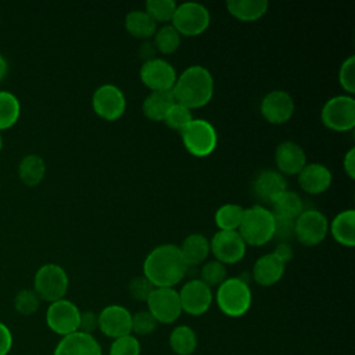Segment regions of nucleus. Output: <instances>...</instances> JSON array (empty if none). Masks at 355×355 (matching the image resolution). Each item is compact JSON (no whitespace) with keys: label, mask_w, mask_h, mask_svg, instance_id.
Instances as JSON below:
<instances>
[{"label":"nucleus","mask_w":355,"mask_h":355,"mask_svg":"<svg viewBox=\"0 0 355 355\" xmlns=\"http://www.w3.org/2000/svg\"><path fill=\"white\" fill-rule=\"evenodd\" d=\"M184 263L179 247L175 244H161L153 248L143 262V276L154 287H173L186 275Z\"/></svg>","instance_id":"obj_1"},{"label":"nucleus","mask_w":355,"mask_h":355,"mask_svg":"<svg viewBox=\"0 0 355 355\" xmlns=\"http://www.w3.org/2000/svg\"><path fill=\"white\" fill-rule=\"evenodd\" d=\"M172 96L176 103L191 108H198L209 103L214 96V78L202 65L186 68L172 87Z\"/></svg>","instance_id":"obj_2"},{"label":"nucleus","mask_w":355,"mask_h":355,"mask_svg":"<svg viewBox=\"0 0 355 355\" xmlns=\"http://www.w3.org/2000/svg\"><path fill=\"white\" fill-rule=\"evenodd\" d=\"M237 232L245 244L263 245L275 236V216L270 209L261 204L251 205L244 209Z\"/></svg>","instance_id":"obj_3"},{"label":"nucleus","mask_w":355,"mask_h":355,"mask_svg":"<svg viewBox=\"0 0 355 355\" xmlns=\"http://www.w3.org/2000/svg\"><path fill=\"white\" fill-rule=\"evenodd\" d=\"M216 305L222 313L230 318L245 315L252 302L248 282L241 277H226L216 290Z\"/></svg>","instance_id":"obj_4"},{"label":"nucleus","mask_w":355,"mask_h":355,"mask_svg":"<svg viewBox=\"0 0 355 355\" xmlns=\"http://www.w3.org/2000/svg\"><path fill=\"white\" fill-rule=\"evenodd\" d=\"M69 279L62 266L57 263L42 265L33 277V290L40 300L54 302L62 300L68 291Z\"/></svg>","instance_id":"obj_5"},{"label":"nucleus","mask_w":355,"mask_h":355,"mask_svg":"<svg viewBox=\"0 0 355 355\" xmlns=\"http://www.w3.org/2000/svg\"><path fill=\"white\" fill-rule=\"evenodd\" d=\"M184 148L194 157L209 155L218 143V135L214 125L207 119H191V122L180 130Z\"/></svg>","instance_id":"obj_6"},{"label":"nucleus","mask_w":355,"mask_h":355,"mask_svg":"<svg viewBox=\"0 0 355 355\" xmlns=\"http://www.w3.org/2000/svg\"><path fill=\"white\" fill-rule=\"evenodd\" d=\"M208 8L197 1H186L176 6L171 25L180 36H198L209 26Z\"/></svg>","instance_id":"obj_7"},{"label":"nucleus","mask_w":355,"mask_h":355,"mask_svg":"<svg viewBox=\"0 0 355 355\" xmlns=\"http://www.w3.org/2000/svg\"><path fill=\"white\" fill-rule=\"evenodd\" d=\"M323 125L336 132L351 130L355 126V100L352 96H334L329 98L320 111Z\"/></svg>","instance_id":"obj_8"},{"label":"nucleus","mask_w":355,"mask_h":355,"mask_svg":"<svg viewBox=\"0 0 355 355\" xmlns=\"http://www.w3.org/2000/svg\"><path fill=\"white\" fill-rule=\"evenodd\" d=\"M146 304L158 323H173L182 315L179 293L173 287H155Z\"/></svg>","instance_id":"obj_9"},{"label":"nucleus","mask_w":355,"mask_h":355,"mask_svg":"<svg viewBox=\"0 0 355 355\" xmlns=\"http://www.w3.org/2000/svg\"><path fill=\"white\" fill-rule=\"evenodd\" d=\"M79 308L72 301L62 298L50 302L46 311V324L53 333L64 337L79 330Z\"/></svg>","instance_id":"obj_10"},{"label":"nucleus","mask_w":355,"mask_h":355,"mask_svg":"<svg viewBox=\"0 0 355 355\" xmlns=\"http://www.w3.org/2000/svg\"><path fill=\"white\" fill-rule=\"evenodd\" d=\"M329 232L327 218L318 209H304L294 219V236L304 245H316Z\"/></svg>","instance_id":"obj_11"},{"label":"nucleus","mask_w":355,"mask_h":355,"mask_svg":"<svg viewBox=\"0 0 355 355\" xmlns=\"http://www.w3.org/2000/svg\"><path fill=\"white\" fill-rule=\"evenodd\" d=\"M92 107L100 118L105 121H115L123 115L126 98L118 86L105 83L94 90L92 96Z\"/></svg>","instance_id":"obj_12"},{"label":"nucleus","mask_w":355,"mask_h":355,"mask_svg":"<svg viewBox=\"0 0 355 355\" xmlns=\"http://www.w3.org/2000/svg\"><path fill=\"white\" fill-rule=\"evenodd\" d=\"M176 78L175 68L164 58L153 57L141 64L140 80L151 89V92H171Z\"/></svg>","instance_id":"obj_13"},{"label":"nucleus","mask_w":355,"mask_h":355,"mask_svg":"<svg viewBox=\"0 0 355 355\" xmlns=\"http://www.w3.org/2000/svg\"><path fill=\"white\" fill-rule=\"evenodd\" d=\"M245 250L247 244L237 230H218L209 241V251L223 265L236 263L243 259Z\"/></svg>","instance_id":"obj_14"},{"label":"nucleus","mask_w":355,"mask_h":355,"mask_svg":"<svg viewBox=\"0 0 355 355\" xmlns=\"http://www.w3.org/2000/svg\"><path fill=\"white\" fill-rule=\"evenodd\" d=\"M178 293L182 312H186L191 316L204 315L209 309L214 300L211 288L200 279L189 280Z\"/></svg>","instance_id":"obj_15"},{"label":"nucleus","mask_w":355,"mask_h":355,"mask_svg":"<svg viewBox=\"0 0 355 355\" xmlns=\"http://www.w3.org/2000/svg\"><path fill=\"white\" fill-rule=\"evenodd\" d=\"M97 318L100 331L112 340L132 334V313L122 305H107L100 311Z\"/></svg>","instance_id":"obj_16"},{"label":"nucleus","mask_w":355,"mask_h":355,"mask_svg":"<svg viewBox=\"0 0 355 355\" xmlns=\"http://www.w3.org/2000/svg\"><path fill=\"white\" fill-rule=\"evenodd\" d=\"M294 100L286 90H270L261 100V114L262 116L273 123L280 125L287 122L294 114Z\"/></svg>","instance_id":"obj_17"},{"label":"nucleus","mask_w":355,"mask_h":355,"mask_svg":"<svg viewBox=\"0 0 355 355\" xmlns=\"http://www.w3.org/2000/svg\"><path fill=\"white\" fill-rule=\"evenodd\" d=\"M53 355H103V349L93 334L78 330L61 337Z\"/></svg>","instance_id":"obj_18"},{"label":"nucleus","mask_w":355,"mask_h":355,"mask_svg":"<svg viewBox=\"0 0 355 355\" xmlns=\"http://www.w3.org/2000/svg\"><path fill=\"white\" fill-rule=\"evenodd\" d=\"M275 164L282 175H298L306 165V155L298 143L284 140L275 150Z\"/></svg>","instance_id":"obj_19"},{"label":"nucleus","mask_w":355,"mask_h":355,"mask_svg":"<svg viewBox=\"0 0 355 355\" xmlns=\"http://www.w3.org/2000/svg\"><path fill=\"white\" fill-rule=\"evenodd\" d=\"M284 190H287V182L277 171L263 169L254 178L252 194L262 204H272L273 200Z\"/></svg>","instance_id":"obj_20"},{"label":"nucleus","mask_w":355,"mask_h":355,"mask_svg":"<svg viewBox=\"0 0 355 355\" xmlns=\"http://www.w3.org/2000/svg\"><path fill=\"white\" fill-rule=\"evenodd\" d=\"M333 180L330 169L319 162L306 164L298 173L300 187L309 194H320L326 191Z\"/></svg>","instance_id":"obj_21"},{"label":"nucleus","mask_w":355,"mask_h":355,"mask_svg":"<svg viewBox=\"0 0 355 355\" xmlns=\"http://www.w3.org/2000/svg\"><path fill=\"white\" fill-rule=\"evenodd\" d=\"M284 262L280 261L273 252L261 255L252 266V279L263 287L276 284L284 273Z\"/></svg>","instance_id":"obj_22"},{"label":"nucleus","mask_w":355,"mask_h":355,"mask_svg":"<svg viewBox=\"0 0 355 355\" xmlns=\"http://www.w3.org/2000/svg\"><path fill=\"white\" fill-rule=\"evenodd\" d=\"M179 251L184 263L189 266H196L204 262L209 254V241L201 233H191L182 241Z\"/></svg>","instance_id":"obj_23"},{"label":"nucleus","mask_w":355,"mask_h":355,"mask_svg":"<svg viewBox=\"0 0 355 355\" xmlns=\"http://www.w3.org/2000/svg\"><path fill=\"white\" fill-rule=\"evenodd\" d=\"M330 233L333 234L334 240L345 247L355 245V211L345 209L338 212L331 223L329 225Z\"/></svg>","instance_id":"obj_24"},{"label":"nucleus","mask_w":355,"mask_h":355,"mask_svg":"<svg viewBox=\"0 0 355 355\" xmlns=\"http://www.w3.org/2000/svg\"><path fill=\"white\" fill-rule=\"evenodd\" d=\"M266 0H229L226 1L227 11L237 19L251 22L259 19L268 11Z\"/></svg>","instance_id":"obj_25"},{"label":"nucleus","mask_w":355,"mask_h":355,"mask_svg":"<svg viewBox=\"0 0 355 355\" xmlns=\"http://www.w3.org/2000/svg\"><path fill=\"white\" fill-rule=\"evenodd\" d=\"M175 104L172 92H150L143 101V114L151 121H164Z\"/></svg>","instance_id":"obj_26"},{"label":"nucleus","mask_w":355,"mask_h":355,"mask_svg":"<svg viewBox=\"0 0 355 355\" xmlns=\"http://www.w3.org/2000/svg\"><path fill=\"white\" fill-rule=\"evenodd\" d=\"M272 205V214L276 218L282 219H290L294 220L302 211H304V204L301 197L291 190H284L282 194H279Z\"/></svg>","instance_id":"obj_27"},{"label":"nucleus","mask_w":355,"mask_h":355,"mask_svg":"<svg viewBox=\"0 0 355 355\" xmlns=\"http://www.w3.org/2000/svg\"><path fill=\"white\" fill-rule=\"evenodd\" d=\"M44 173V159L37 154H28L18 164V178L26 186H37L43 180Z\"/></svg>","instance_id":"obj_28"},{"label":"nucleus","mask_w":355,"mask_h":355,"mask_svg":"<svg viewBox=\"0 0 355 355\" xmlns=\"http://www.w3.org/2000/svg\"><path fill=\"white\" fill-rule=\"evenodd\" d=\"M125 28L132 36L147 39L155 33L157 22L144 10H133L125 17Z\"/></svg>","instance_id":"obj_29"},{"label":"nucleus","mask_w":355,"mask_h":355,"mask_svg":"<svg viewBox=\"0 0 355 355\" xmlns=\"http://www.w3.org/2000/svg\"><path fill=\"white\" fill-rule=\"evenodd\" d=\"M197 345V334L190 326L179 324L169 334V347L176 355H191Z\"/></svg>","instance_id":"obj_30"},{"label":"nucleus","mask_w":355,"mask_h":355,"mask_svg":"<svg viewBox=\"0 0 355 355\" xmlns=\"http://www.w3.org/2000/svg\"><path fill=\"white\" fill-rule=\"evenodd\" d=\"M21 114L18 97L7 90H0V130L17 123Z\"/></svg>","instance_id":"obj_31"},{"label":"nucleus","mask_w":355,"mask_h":355,"mask_svg":"<svg viewBox=\"0 0 355 355\" xmlns=\"http://www.w3.org/2000/svg\"><path fill=\"white\" fill-rule=\"evenodd\" d=\"M244 215V208L239 204H223L215 212V223L219 230H237Z\"/></svg>","instance_id":"obj_32"},{"label":"nucleus","mask_w":355,"mask_h":355,"mask_svg":"<svg viewBox=\"0 0 355 355\" xmlns=\"http://www.w3.org/2000/svg\"><path fill=\"white\" fill-rule=\"evenodd\" d=\"M180 33L172 25H162L154 33V46L164 54H171L180 46Z\"/></svg>","instance_id":"obj_33"},{"label":"nucleus","mask_w":355,"mask_h":355,"mask_svg":"<svg viewBox=\"0 0 355 355\" xmlns=\"http://www.w3.org/2000/svg\"><path fill=\"white\" fill-rule=\"evenodd\" d=\"M176 6L173 0H147L144 11L155 22H168L172 19Z\"/></svg>","instance_id":"obj_34"},{"label":"nucleus","mask_w":355,"mask_h":355,"mask_svg":"<svg viewBox=\"0 0 355 355\" xmlns=\"http://www.w3.org/2000/svg\"><path fill=\"white\" fill-rule=\"evenodd\" d=\"M40 298L33 288H22L14 298V308L18 313L29 316L35 313L40 306Z\"/></svg>","instance_id":"obj_35"},{"label":"nucleus","mask_w":355,"mask_h":355,"mask_svg":"<svg viewBox=\"0 0 355 355\" xmlns=\"http://www.w3.org/2000/svg\"><path fill=\"white\" fill-rule=\"evenodd\" d=\"M226 277H227L226 266L216 259L205 262L200 272V280L205 283L209 288L214 286H219Z\"/></svg>","instance_id":"obj_36"},{"label":"nucleus","mask_w":355,"mask_h":355,"mask_svg":"<svg viewBox=\"0 0 355 355\" xmlns=\"http://www.w3.org/2000/svg\"><path fill=\"white\" fill-rule=\"evenodd\" d=\"M140 341L133 334H126L118 338H114L108 355H140Z\"/></svg>","instance_id":"obj_37"},{"label":"nucleus","mask_w":355,"mask_h":355,"mask_svg":"<svg viewBox=\"0 0 355 355\" xmlns=\"http://www.w3.org/2000/svg\"><path fill=\"white\" fill-rule=\"evenodd\" d=\"M191 119H193L191 111L187 107H184V105H182V104L175 101V104L169 108L164 122L171 129H175V130L180 132L183 128H186L191 122Z\"/></svg>","instance_id":"obj_38"},{"label":"nucleus","mask_w":355,"mask_h":355,"mask_svg":"<svg viewBox=\"0 0 355 355\" xmlns=\"http://www.w3.org/2000/svg\"><path fill=\"white\" fill-rule=\"evenodd\" d=\"M158 322L146 309L132 315V333L135 336H148L157 329Z\"/></svg>","instance_id":"obj_39"},{"label":"nucleus","mask_w":355,"mask_h":355,"mask_svg":"<svg viewBox=\"0 0 355 355\" xmlns=\"http://www.w3.org/2000/svg\"><path fill=\"white\" fill-rule=\"evenodd\" d=\"M338 82L345 92L351 94L355 92V57L354 55H349L343 61L338 69Z\"/></svg>","instance_id":"obj_40"},{"label":"nucleus","mask_w":355,"mask_h":355,"mask_svg":"<svg viewBox=\"0 0 355 355\" xmlns=\"http://www.w3.org/2000/svg\"><path fill=\"white\" fill-rule=\"evenodd\" d=\"M129 294L136 301H147L151 291L155 288L151 282L144 276H136L129 282Z\"/></svg>","instance_id":"obj_41"},{"label":"nucleus","mask_w":355,"mask_h":355,"mask_svg":"<svg viewBox=\"0 0 355 355\" xmlns=\"http://www.w3.org/2000/svg\"><path fill=\"white\" fill-rule=\"evenodd\" d=\"M294 236V220L275 216V236L280 241L290 240Z\"/></svg>","instance_id":"obj_42"},{"label":"nucleus","mask_w":355,"mask_h":355,"mask_svg":"<svg viewBox=\"0 0 355 355\" xmlns=\"http://www.w3.org/2000/svg\"><path fill=\"white\" fill-rule=\"evenodd\" d=\"M98 329V318L93 311H83L79 316V331L92 334Z\"/></svg>","instance_id":"obj_43"},{"label":"nucleus","mask_w":355,"mask_h":355,"mask_svg":"<svg viewBox=\"0 0 355 355\" xmlns=\"http://www.w3.org/2000/svg\"><path fill=\"white\" fill-rule=\"evenodd\" d=\"M12 348V334L7 324L0 322V355H8Z\"/></svg>","instance_id":"obj_44"},{"label":"nucleus","mask_w":355,"mask_h":355,"mask_svg":"<svg viewBox=\"0 0 355 355\" xmlns=\"http://www.w3.org/2000/svg\"><path fill=\"white\" fill-rule=\"evenodd\" d=\"M273 254L280 259L283 261L284 263L287 261H290L294 255V251H293V247L287 243V241H280L279 244H276L275 250H273Z\"/></svg>","instance_id":"obj_45"},{"label":"nucleus","mask_w":355,"mask_h":355,"mask_svg":"<svg viewBox=\"0 0 355 355\" xmlns=\"http://www.w3.org/2000/svg\"><path fill=\"white\" fill-rule=\"evenodd\" d=\"M343 165H344V171L347 172L349 179H354L355 178V148L354 147L345 153Z\"/></svg>","instance_id":"obj_46"},{"label":"nucleus","mask_w":355,"mask_h":355,"mask_svg":"<svg viewBox=\"0 0 355 355\" xmlns=\"http://www.w3.org/2000/svg\"><path fill=\"white\" fill-rule=\"evenodd\" d=\"M7 61H6V58L0 54V82L4 79V76H6V73H7Z\"/></svg>","instance_id":"obj_47"},{"label":"nucleus","mask_w":355,"mask_h":355,"mask_svg":"<svg viewBox=\"0 0 355 355\" xmlns=\"http://www.w3.org/2000/svg\"><path fill=\"white\" fill-rule=\"evenodd\" d=\"M1 147H3V136L0 133V150H1Z\"/></svg>","instance_id":"obj_48"}]
</instances>
